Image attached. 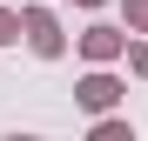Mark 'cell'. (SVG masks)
<instances>
[{"instance_id": "8992f818", "label": "cell", "mask_w": 148, "mask_h": 141, "mask_svg": "<svg viewBox=\"0 0 148 141\" xmlns=\"http://www.w3.org/2000/svg\"><path fill=\"white\" fill-rule=\"evenodd\" d=\"M128 67H135V74L148 81V40H128Z\"/></svg>"}, {"instance_id": "277c9868", "label": "cell", "mask_w": 148, "mask_h": 141, "mask_svg": "<svg viewBox=\"0 0 148 141\" xmlns=\"http://www.w3.org/2000/svg\"><path fill=\"white\" fill-rule=\"evenodd\" d=\"M94 141H135V128L121 121V114H101V121H94Z\"/></svg>"}, {"instance_id": "3957f363", "label": "cell", "mask_w": 148, "mask_h": 141, "mask_svg": "<svg viewBox=\"0 0 148 141\" xmlns=\"http://www.w3.org/2000/svg\"><path fill=\"white\" fill-rule=\"evenodd\" d=\"M74 94H81V108H88V114H108V108L121 101V81L108 74V67H94V74H88L81 87H74Z\"/></svg>"}, {"instance_id": "52a82bcc", "label": "cell", "mask_w": 148, "mask_h": 141, "mask_svg": "<svg viewBox=\"0 0 148 141\" xmlns=\"http://www.w3.org/2000/svg\"><path fill=\"white\" fill-rule=\"evenodd\" d=\"M121 14H128V27H148V0H121Z\"/></svg>"}, {"instance_id": "ba28073f", "label": "cell", "mask_w": 148, "mask_h": 141, "mask_svg": "<svg viewBox=\"0 0 148 141\" xmlns=\"http://www.w3.org/2000/svg\"><path fill=\"white\" fill-rule=\"evenodd\" d=\"M74 7H101V0H74Z\"/></svg>"}, {"instance_id": "6da1fadb", "label": "cell", "mask_w": 148, "mask_h": 141, "mask_svg": "<svg viewBox=\"0 0 148 141\" xmlns=\"http://www.w3.org/2000/svg\"><path fill=\"white\" fill-rule=\"evenodd\" d=\"M20 20H27V47L40 61H61L67 54V34H61V20L47 14V7H20Z\"/></svg>"}, {"instance_id": "5b68a950", "label": "cell", "mask_w": 148, "mask_h": 141, "mask_svg": "<svg viewBox=\"0 0 148 141\" xmlns=\"http://www.w3.org/2000/svg\"><path fill=\"white\" fill-rule=\"evenodd\" d=\"M14 34H27V20H20V14H14V7H0V47H7V40H14Z\"/></svg>"}, {"instance_id": "7a4b0ae2", "label": "cell", "mask_w": 148, "mask_h": 141, "mask_svg": "<svg viewBox=\"0 0 148 141\" xmlns=\"http://www.w3.org/2000/svg\"><path fill=\"white\" fill-rule=\"evenodd\" d=\"M81 54H88L94 67H108V61L128 54V34H121V27H88V34H81Z\"/></svg>"}]
</instances>
